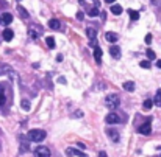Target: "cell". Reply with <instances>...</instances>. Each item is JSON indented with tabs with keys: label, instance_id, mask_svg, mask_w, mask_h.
<instances>
[{
	"label": "cell",
	"instance_id": "cell-1",
	"mask_svg": "<svg viewBox=\"0 0 161 157\" xmlns=\"http://www.w3.org/2000/svg\"><path fill=\"white\" fill-rule=\"evenodd\" d=\"M46 137H47V134H46V131H42V129H31L28 132V138L31 142H42Z\"/></svg>",
	"mask_w": 161,
	"mask_h": 157
},
{
	"label": "cell",
	"instance_id": "cell-2",
	"mask_svg": "<svg viewBox=\"0 0 161 157\" xmlns=\"http://www.w3.org/2000/svg\"><path fill=\"white\" fill-rule=\"evenodd\" d=\"M105 104L108 106L110 109H116V107H119V104H121V98H119V95H116V94H110L108 97L105 98Z\"/></svg>",
	"mask_w": 161,
	"mask_h": 157
},
{
	"label": "cell",
	"instance_id": "cell-3",
	"mask_svg": "<svg viewBox=\"0 0 161 157\" xmlns=\"http://www.w3.org/2000/svg\"><path fill=\"white\" fill-rule=\"evenodd\" d=\"M34 157H50V149L47 146H38L34 149Z\"/></svg>",
	"mask_w": 161,
	"mask_h": 157
},
{
	"label": "cell",
	"instance_id": "cell-4",
	"mask_svg": "<svg viewBox=\"0 0 161 157\" xmlns=\"http://www.w3.org/2000/svg\"><path fill=\"white\" fill-rule=\"evenodd\" d=\"M105 122L108 125H118V123H121V117L118 114H114V112H110L108 115H106Z\"/></svg>",
	"mask_w": 161,
	"mask_h": 157
},
{
	"label": "cell",
	"instance_id": "cell-5",
	"mask_svg": "<svg viewBox=\"0 0 161 157\" xmlns=\"http://www.w3.org/2000/svg\"><path fill=\"white\" fill-rule=\"evenodd\" d=\"M66 155H69V157H74V155H78V157H88L83 151L74 149V148H66Z\"/></svg>",
	"mask_w": 161,
	"mask_h": 157
},
{
	"label": "cell",
	"instance_id": "cell-6",
	"mask_svg": "<svg viewBox=\"0 0 161 157\" xmlns=\"http://www.w3.org/2000/svg\"><path fill=\"white\" fill-rule=\"evenodd\" d=\"M138 132L142 134V135H149V134L152 132V126H150V123H144L142 126H139Z\"/></svg>",
	"mask_w": 161,
	"mask_h": 157
},
{
	"label": "cell",
	"instance_id": "cell-7",
	"mask_svg": "<svg viewBox=\"0 0 161 157\" xmlns=\"http://www.w3.org/2000/svg\"><path fill=\"white\" fill-rule=\"evenodd\" d=\"M0 22H2L3 25H10L13 22V16L10 13H3L2 16H0Z\"/></svg>",
	"mask_w": 161,
	"mask_h": 157
},
{
	"label": "cell",
	"instance_id": "cell-8",
	"mask_svg": "<svg viewBox=\"0 0 161 157\" xmlns=\"http://www.w3.org/2000/svg\"><path fill=\"white\" fill-rule=\"evenodd\" d=\"M110 54L114 59H119L121 58V48L118 47V45H111L110 47Z\"/></svg>",
	"mask_w": 161,
	"mask_h": 157
},
{
	"label": "cell",
	"instance_id": "cell-9",
	"mask_svg": "<svg viewBox=\"0 0 161 157\" xmlns=\"http://www.w3.org/2000/svg\"><path fill=\"white\" fill-rule=\"evenodd\" d=\"M106 135H108L114 143L119 142V134H118V131H116V129H108V131H106Z\"/></svg>",
	"mask_w": 161,
	"mask_h": 157
},
{
	"label": "cell",
	"instance_id": "cell-10",
	"mask_svg": "<svg viewBox=\"0 0 161 157\" xmlns=\"http://www.w3.org/2000/svg\"><path fill=\"white\" fill-rule=\"evenodd\" d=\"M86 34H88V38L91 39V41H95V39H97V30H94L92 26L86 28Z\"/></svg>",
	"mask_w": 161,
	"mask_h": 157
},
{
	"label": "cell",
	"instance_id": "cell-11",
	"mask_svg": "<svg viewBox=\"0 0 161 157\" xmlns=\"http://www.w3.org/2000/svg\"><path fill=\"white\" fill-rule=\"evenodd\" d=\"M13 38H14V31H13V30H10V28L3 30V39H5V41H8V42H10Z\"/></svg>",
	"mask_w": 161,
	"mask_h": 157
},
{
	"label": "cell",
	"instance_id": "cell-12",
	"mask_svg": "<svg viewBox=\"0 0 161 157\" xmlns=\"http://www.w3.org/2000/svg\"><path fill=\"white\" fill-rule=\"evenodd\" d=\"M105 38H106V41H108V42H118L119 36L116 34V33H111V31H108V33L105 34Z\"/></svg>",
	"mask_w": 161,
	"mask_h": 157
},
{
	"label": "cell",
	"instance_id": "cell-13",
	"mask_svg": "<svg viewBox=\"0 0 161 157\" xmlns=\"http://www.w3.org/2000/svg\"><path fill=\"white\" fill-rule=\"evenodd\" d=\"M122 87L127 92H133V90H135V82H133V81H125Z\"/></svg>",
	"mask_w": 161,
	"mask_h": 157
},
{
	"label": "cell",
	"instance_id": "cell-14",
	"mask_svg": "<svg viewBox=\"0 0 161 157\" xmlns=\"http://www.w3.org/2000/svg\"><path fill=\"white\" fill-rule=\"evenodd\" d=\"M94 59H95L97 62L102 61V48H100V47H95V48H94Z\"/></svg>",
	"mask_w": 161,
	"mask_h": 157
},
{
	"label": "cell",
	"instance_id": "cell-15",
	"mask_svg": "<svg viewBox=\"0 0 161 157\" xmlns=\"http://www.w3.org/2000/svg\"><path fill=\"white\" fill-rule=\"evenodd\" d=\"M49 26L52 30H60V20L58 19H50L49 20Z\"/></svg>",
	"mask_w": 161,
	"mask_h": 157
},
{
	"label": "cell",
	"instance_id": "cell-16",
	"mask_svg": "<svg viewBox=\"0 0 161 157\" xmlns=\"http://www.w3.org/2000/svg\"><path fill=\"white\" fill-rule=\"evenodd\" d=\"M17 11H19V14L24 17V19H28V13H27V10H25V8L24 6H21V5H17Z\"/></svg>",
	"mask_w": 161,
	"mask_h": 157
},
{
	"label": "cell",
	"instance_id": "cell-17",
	"mask_svg": "<svg viewBox=\"0 0 161 157\" xmlns=\"http://www.w3.org/2000/svg\"><path fill=\"white\" fill-rule=\"evenodd\" d=\"M111 13L116 14V16H119V14L122 13V6H121V5H113V6H111Z\"/></svg>",
	"mask_w": 161,
	"mask_h": 157
},
{
	"label": "cell",
	"instance_id": "cell-18",
	"mask_svg": "<svg viewBox=\"0 0 161 157\" xmlns=\"http://www.w3.org/2000/svg\"><path fill=\"white\" fill-rule=\"evenodd\" d=\"M152 106H153V101H152V100H146L144 103H142V109H144V110H150Z\"/></svg>",
	"mask_w": 161,
	"mask_h": 157
},
{
	"label": "cell",
	"instance_id": "cell-19",
	"mask_svg": "<svg viewBox=\"0 0 161 157\" xmlns=\"http://www.w3.org/2000/svg\"><path fill=\"white\" fill-rule=\"evenodd\" d=\"M153 104H155V106H158V107H161V90H158V92H156L155 100H153Z\"/></svg>",
	"mask_w": 161,
	"mask_h": 157
},
{
	"label": "cell",
	"instance_id": "cell-20",
	"mask_svg": "<svg viewBox=\"0 0 161 157\" xmlns=\"http://www.w3.org/2000/svg\"><path fill=\"white\" fill-rule=\"evenodd\" d=\"M128 14H130V19H131V20H138V19H139V13H138V11L128 10Z\"/></svg>",
	"mask_w": 161,
	"mask_h": 157
},
{
	"label": "cell",
	"instance_id": "cell-21",
	"mask_svg": "<svg viewBox=\"0 0 161 157\" xmlns=\"http://www.w3.org/2000/svg\"><path fill=\"white\" fill-rule=\"evenodd\" d=\"M46 42H47V47L49 48H55V39H53L52 36H49V38L46 39Z\"/></svg>",
	"mask_w": 161,
	"mask_h": 157
},
{
	"label": "cell",
	"instance_id": "cell-22",
	"mask_svg": "<svg viewBox=\"0 0 161 157\" xmlns=\"http://www.w3.org/2000/svg\"><path fill=\"white\" fill-rule=\"evenodd\" d=\"M88 14L91 16V17H95L97 14H99V6H94L92 10H89V11H88Z\"/></svg>",
	"mask_w": 161,
	"mask_h": 157
},
{
	"label": "cell",
	"instance_id": "cell-23",
	"mask_svg": "<svg viewBox=\"0 0 161 157\" xmlns=\"http://www.w3.org/2000/svg\"><path fill=\"white\" fill-rule=\"evenodd\" d=\"M146 54H147L149 61H153V59L156 58V54H155V51H153V50H147V53H146Z\"/></svg>",
	"mask_w": 161,
	"mask_h": 157
},
{
	"label": "cell",
	"instance_id": "cell-24",
	"mask_svg": "<svg viewBox=\"0 0 161 157\" xmlns=\"http://www.w3.org/2000/svg\"><path fill=\"white\" fill-rule=\"evenodd\" d=\"M3 104H5V92L0 87V106H3Z\"/></svg>",
	"mask_w": 161,
	"mask_h": 157
},
{
	"label": "cell",
	"instance_id": "cell-25",
	"mask_svg": "<svg viewBox=\"0 0 161 157\" xmlns=\"http://www.w3.org/2000/svg\"><path fill=\"white\" fill-rule=\"evenodd\" d=\"M22 109H24V110H30V101L24 100V101H22Z\"/></svg>",
	"mask_w": 161,
	"mask_h": 157
},
{
	"label": "cell",
	"instance_id": "cell-26",
	"mask_svg": "<svg viewBox=\"0 0 161 157\" xmlns=\"http://www.w3.org/2000/svg\"><path fill=\"white\" fill-rule=\"evenodd\" d=\"M139 66H141L142 69H150V62H149V61H141Z\"/></svg>",
	"mask_w": 161,
	"mask_h": 157
},
{
	"label": "cell",
	"instance_id": "cell-27",
	"mask_svg": "<svg viewBox=\"0 0 161 157\" xmlns=\"http://www.w3.org/2000/svg\"><path fill=\"white\" fill-rule=\"evenodd\" d=\"M28 34H30V38H31V39H36V38H38V33L34 31L33 28H30V30H28Z\"/></svg>",
	"mask_w": 161,
	"mask_h": 157
},
{
	"label": "cell",
	"instance_id": "cell-28",
	"mask_svg": "<svg viewBox=\"0 0 161 157\" xmlns=\"http://www.w3.org/2000/svg\"><path fill=\"white\" fill-rule=\"evenodd\" d=\"M146 44H152V34H147V36H146Z\"/></svg>",
	"mask_w": 161,
	"mask_h": 157
},
{
	"label": "cell",
	"instance_id": "cell-29",
	"mask_svg": "<svg viewBox=\"0 0 161 157\" xmlns=\"http://www.w3.org/2000/svg\"><path fill=\"white\" fill-rule=\"evenodd\" d=\"M77 19H78V20H83V13H82V11L77 13Z\"/></svg>",
	"mask_w": 161,
	"mask_h": 157
},
{
	"label": "cell",
	"instance_id": "cell-30",
	"mask_svg": "<svg viewBox=\"0 0 161 157\" xmlns=\"http://www.w3.org/2000/svg\"><path fill=\"white\" fill-rule=\"evenodd\" d=\"M56 61H58V62L63 61V56H61V54H58V56H56Z\"/></svg>",
	"mask_w": 161,
	"mask_h": 157
},
{
	"label": "cell",
	"instance_id": "cell-31",
	"mask_svg": "<svg viewBox=\"0 0 161 157\" xmlns=\"http://www.w3.org/2000/svg\"><path fill=\"white\" fill-rule=\"evenodd\" d=\"M99 157H106V152H103V151H102V152H100V155H99Z\"/></svg>",
	"mask_w": 161,
	"mask_h": 157
},
{
	"label": "cell",
	"instance_id": "cell-32",
	"mask_svg": "<svg viewBox=\"0 0 161 157\" xmlns=\"http://www.w3.org/2000/svg\"><path fill=\"white\" fill-rule=\"evenodd\" d=\"M156 66H158V69H161V59H159V61L156 62Z\"/></svg>",
	"mask_w": 161,
	"mask_h": 157
},
{
	"label": "cell",
	"instance_id": "cell-33",
	"mask_svg": "<svg viewBox=\"0 0 161 157\" xmlns=\"http://www.w3.org/2000/svg\"><path fill=\"white\" fill-rule=\"evenodd\" d=\"M106 3H113V2H116V0H105Z\"/></svg>",
	"mask_w": 161,
	"mask_h": 157
}]
</instances>
